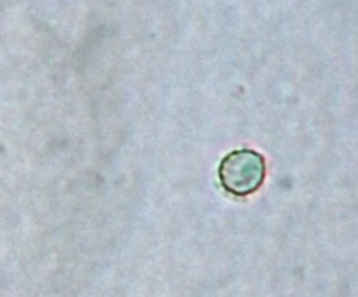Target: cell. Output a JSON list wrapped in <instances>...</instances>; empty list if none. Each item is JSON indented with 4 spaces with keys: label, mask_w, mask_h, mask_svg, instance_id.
<instances>
[{
    "label": "cell",
    "mask_w": 358,
    "mask_h": 297,
    "mask_svg": "<svg viewBox=\"0 0 358 297\" xmlns=\"http://www.w3.org/2000/svg\"><path fill=\"white\" fill-rule=\"evenodd\" d=\"M266 177L264 157L250 149L227 154L219 168L222 187L234 196H248L257 191Z\"/></svg>",
    "instance_id": "obj_1"
}]
</instances>
